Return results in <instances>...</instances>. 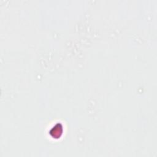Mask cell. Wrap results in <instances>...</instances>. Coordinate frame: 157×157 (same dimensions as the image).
I'll return each instance as SVG.
<instances>
[{
	"mask_svg": "<svg viewBox=\"0 0 157 157\" xmlns=\"http://www.w3.org/2000/svg\"><path fill=\"white\" fill-rule=\"evenodd\" d=\"M63 127L61 126L60 124H56L55 126H54L50 133H53V135L52 136V137H53L54 138H59L60 136H61V134H63Z\"/></svg>",
	"mask_w": 157,
	"mask_h": 157,
	"instance_id": "6da1fadb",
	"label": "cell"
}]
</instances>
